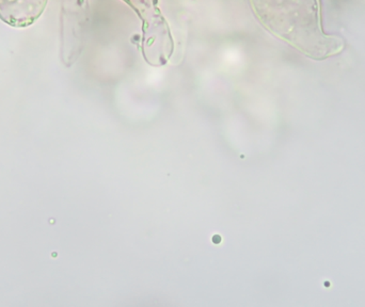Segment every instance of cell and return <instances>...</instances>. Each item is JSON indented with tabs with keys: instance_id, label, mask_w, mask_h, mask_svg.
I'll return each instance as SVG.
<instances>
[{
	"instance_id": "cell-2",
	"label": "cell",
	"mask_w": 365,
	"mask_h": 307,
	"mask_svg": "<svg viewBox=\"0 0 365 307\" xmlns=\"http://www.w3.org/2000/svg\"><path fill=\"white\" fill-rule=\"evenodd\" d=\"M46 0H0V19L13 27H26L40 17Z\"/></svg>"
},
{
	"instance_id": "cell-1",
	"label": "cell",
	"mask_w": 365,
	"mask_h": 307,
	"mask_svg": "<svg viewBox=\"0 0 365 307\" xmlns=\"http://www.w3.org/2000/svg\"><path fill=\"white\" fill-rule=\"evenodd\" d=\"M259 19L279 38L315 60L338 55L342 38L328 36L322 26L319 0H252Z\"/></svg>"
}]
</instances>
